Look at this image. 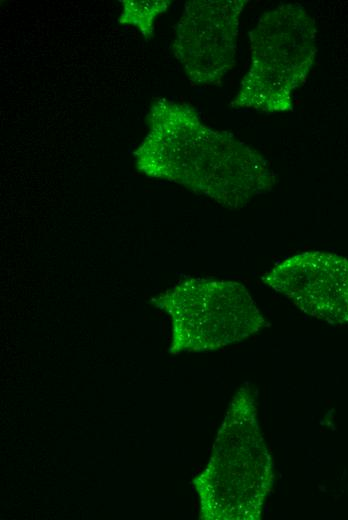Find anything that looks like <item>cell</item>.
Returning a JSON list of instances; mask_svg holds the SVG:
<instances>
[{
    "instance_id": "cell-2",
    "label": "cell",
    "mask_w": 348,
    "mask_h": 520,
    "mask_svg": "<svg viewBox=\"0 0 348 520\" xmlns=\"http://www.w3.org/2000/svg\"><path fill=\"white\" fill-rule=\"evenodd\" d=\"M273 484V458L259 426L256 395L246 384L233 396L209 461L193 480L200 519L260 520Z\"/></svg>"
},
{
    "instance_id": "cell-6",
    "label": "cell",
    "mask_w": 348,
    "mask_h": 520,
    "mask_svg": "<svg viewBox=\"0 0 348 520\" xmlns=\"http://www.w3.org/2000/svg\"><path fill=\"white\" fill-rule=\"evenodd\" d=\"M263 281L304 313L348 325V258L321 251L296 254L276 264Z\"/></svg>"
},
{
    "instance_id": "cell-7",
    "label": "cell",
    "mask_w": 348,
    "mask_h": 520,
    "mask_svg": "<svg viewBox=\"0 0 348 520\" xmlns=\"http://www.w3.org/2000/svg\"><path fill=\"white\" fill-rule=\"evenodd\" d=\"M120 2L123 10L118 22L137 27L146 40L153 35L155 19L164 13L171 3L166 0H123Z\"/></svg>"
},
{
    "instance_id": "cell-4",
    "label": "cell",
    "mask_w": 348,
    "mask_h": 520,
    "mask_svg": "<svg viewBox=\"0 0 348 520\" xmlns=\"http://www.w3.org/2000/svg\"><path fill=\"white\" fill-rule=\"evenodd\" d=\"M151 303L171 320V354L217 350L269 326L247 288L232 280L185 278Z\"/></svg>"
},
{
    "instance_id": "cell-3",
    "label": "cell",
    "mask_w": 348,
    "mask_h": 520,
    "mask_svg": "<svg viewBox=\"0 0 348 520\" xmlns=\"http://www.w3.org/2000/svg\"><path fill=\"white\" fill-rule=\"evenodd\" d=\"M316 25L298 3L264 12L249 32L250 64L231 101L234 109L264 113L293 110V94L316 56Z\"/></svg>"
},
{
    "instance_id": "cell-1",
    "label": "cell",
    "mask_w": 348,
    "mask_h": 520,
    "mask_svg": "<svg viewBox=\"0 0 348 520\" xmlns=\"http://www.w3.org/2000/svg\"><path fill=\"white\" fill-rule=\"evenodd\" d=\"M147 122L149 132L134 152L142 174L234 210L273 189L277 176L268 161L231 133L205 125L190 105L157 99Z\"/></svg>"
},
{
    "instance_id": "cell-5",
    "label": "cell",
    "mask_w": 348,
    "mask_h": 520,
    "mask_svg": "<svg viewBox=\"0 0 348 520\" xmlns=\"http://www.w3.org/2000/svg\"><path fill=\"white\" fill-rule=\"evenodd\" d=\"M248 3V0L185 3L172 48L193 85H219L235 66L240 16Z\"/></svg>"
}]
</instances>
